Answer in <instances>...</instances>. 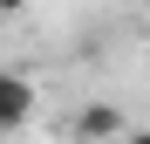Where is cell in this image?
Wrapping results in <instances>:
<instances>
[{"label":"cell","mask_w":150,"mask_h":144,"mask_svg":"<svg viewBox=\"0 0 150 144\" xmlns=\"http://www.w3.org/2000/svg\"><path fill=\"white\" fill-rule=\"evenodd\" d=\"M28 117H34V82L21 69H0V137H14Z\"/></svg>","instance_id":"6da1fadb"},{"label":"cell","mask_w":150,"mask_h":144,"mask_svg":"<svg viewBox=\"0 0 150 144\" xmlns=\"http://www.w3.org/2000/svg\"><path fill=\"white\" fill-rule=\"evenodd\" d=\"M123 130H130V117L109 110V103H89L82 117H75V137H123Z\"/></svg>","instance_id":"7a4b0ae2"},{"label":"cell","mask_w":150,"mask_h":144,"mask_svg":"<svg viewBox=\"0 0 150 144\" xmlns=\"http://www.w3.org/2000/svg\"><path fill=\"white\" fill-rule=\"evenodd\" d=\"M0 7H7V14H28V0H0Z\"/></svg>","instance_id":"3957f363"},{"label":"cell","mask_w":150,"mask_h":144,"mask_svg":"<svg viewBox=\"0 0 150 144\" xmlns=\"http://www.w3.org/2000/svg\"><path fill=\"white\" fill-rule=\"evenodd\" d=\"M0 21H7V7H0Z\"/></svg>","instance_id":"277c9868"}]
</instances>
